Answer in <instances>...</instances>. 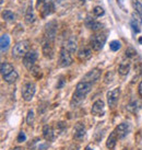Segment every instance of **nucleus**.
I'll use <instances>...</instances> for the list:
<instances>
[{
  "mask_svg": "<svg viewBox=\"0 0 142 150\" xmlns=\"http://www.w3.org/2000/svg\"><path fill=\"white\" fill-rule=\"evenodd\" d=\"M139 44H142V38H139Z\"/></svg>",
  "mask_w": 142,
  "mask_h": 150,
  "instance_id": "nucleus-42",
  "label": "nucleus"
},
{
  "mask_svg": "<svg viewBox=\"0 0 142 150\" xmlns=\"http://www.w3.org/2000/svg\"><path fill=\"white\" fill-rule=\"evenodd\" d=\"M104 13H105V10L102 8V7H100V6H96L95 8L93 9V14H94V17H96V18L102 17Z\"/></svg>",
  "mask_w": 142,
  "mask_h": 150,
  "instance_id": "nucleus-29",
  "label": "nucleus"
},
{
  "mask_svg": "<svg viewBox=\"0 0 142 150\" xmlns=\"http://www.w3.org/2000/svg\"><path fill=\"white\" fill-rule=\"evenodd\" d=\"M38 58V54L36 50H29L26 55L23 57V65H24L29 70H31L34 66H35V63Z\"/></svg>",
  "mask_w": 142,
  "mask_h": 150,
  "instance_id": "nucleus-3",
  "label": "nucleus"
},
{
  "mask_svg": "<svg viewBox=\"0 0 142 150\" xmlns=\"http://www.w3.org/2000/svg\"><path fill=\"white\" fill-rule=\"evenodd\" d=\"M130 25H131V28L134 30L136 33H139L140 32V26H141V23H139L137 20H134V18L130 20Z\"/></svg>",
  "mask_w": 142,
  "mask_h": 150,
  "instance_id": "nucleus-26",
  "label": "nucleus"
},
{
  "mask_svg": "<svg viewBox=\"0 0 142 150\" xmlns=\"http://www.w3.org/2000/svg\"><path fill=\"white\" fill-rule=\"evenodd\" d=\"M17 140H18V142H23L26 140V135H25V133L23 130H21V132L19 133V136H18Z\"/></svg>",
  "mask_w": 142,
  "mask_h": 150,
  "instance_id": "nucleus-35",
  "label": "nucleus"
},
{
  "mask_svg": "<svg viewBox=\"0 0 142 150\" xmlns=\"http://www.w3.org/2000/svg\"><path fill=\"white\" fill-rule=\"evenodd\" d=\"M86 135V132H85V127L82 123H78L75 124V134H73V138L77 139V140H82Z\"/></svg>",
  "mask_w": 142,
  "mask_h": 150,
  "instance_id": "nucleus-12",
  "label": "nucleus"
},
{
  "mask_svg": "<svg viewBox=\"0 0 142 150\" xmlns=\"http://www.w3.org/2000/svg\"><path fill=\"white\" fill-rule=\"evenodd\" d=\"M34 122V112L32 110H30L27 112V115H26V123L27 125H32Z\"/></svg>",
  "mask_w": 142,
  "mask_h": 150,
  "instance_id": "nucleus-31",
  "label": "nucleus"
},
{
  "mask_svg": "<svg viewBox=\"0 0 142 150\" xmlns=\"http://www.w3.org/2000/svg\"><path fill=\"white\" fill-rule=\"evenodd\" d=\"M113 78H114V72L113 71H108L104 77L105 83H109V82H112V81H113Z\"/></svg>",
  "mask_w": 142,
  "mask_h": 150,
  "instance_id": "nucleus-34",
  "label": "nucleus"
},
{
  "mask_svg": "<svg viewBox=\"0 0 142 150\" xmlns=\"http://www.w3.org/2000/svg\"><path fill=\"white\" fill-rule=\"evenodd\" d=\"M129 71H130V62L129 60H122L120 63V65H119L118 72L121 76H126L129 74Z\"/></svg>",
  "mask_w": 142,
  "mask_h": 150,
  "instance_id": "nucleus-19",
  "label": "nucleus"
},
{
  "mask_svg": "<svg viewBox=\"0 0 142 150\" xmlns=\"http://www.w3.org/2000/svg\"><path fill=\"white\" fill-rule=\"evenodd\" d=\"M9 46H10V38L8 34H2L1 38H0V48H1V53L4 54L8 50Z\"/></svg>",
  "mask_w": 142,
  "mask_h": 150,
  "instance_id": "nucleus-17",
  "label": "nucleus"
},
{
  "mask_svg": "<svg viewBox=\"0 0 142 150\" xmlns=\"http://www.w3.org/2000/svg\"><path fill=\"white\" fill-rule=\"evenodd\" d=\"M68 150H79V146L78 145H71Z\"/></svg>",
  "mask_w": 142,
  "mask_h": 150,
  "instance_id": "nucleus-38",
  "label": "nucleus"
},
{
  "mask_svg": "<svg viewBox=\"0 0 142 150\" xmlns=\"http://www.w3.org/2000/svg\"><path fill=\"white\" fill-rule=\"evenodd\" d=\"M12 150H22L21 147H15V148H13Z\"/></svg>",
  "mask_w": 142,
  "mask_h": 150,
  "instance_id": "nucleus-40",
  "label": "nucleus"
},
{
  "mask_svg": "<svg viewBox=\"0 0 142 150\" xmlns=\"http://www.w3.org/2000/svg\"><path fill=\"white\" fill-rule=\"evenodd\" d=\"M136 55H137V52H136L132 47H128V48L126 50V56H127L128 58H134V57H136Z\"/></svg>",
  "mask_w": 142,
  "mask_h": 150,
  "instance_id": "nucleus-32",
  "label": "nucleus"
},
{
  "mask_svg": "<svg viewBox=\"0 0 142 150\" xmlns=\"http://www.w3.org/2000/svg\"><path fill=\"white\" fill-rule=\"evenodd\" d=\"M127 108L129 110L130 112L134 113V112H137V111H138V104H137V102H136V101H134V102H131V103L128 104Z\"/></svg>",
  "mask_w": 142,
  "mask_h": 150,
  "instance_id": "nucleus-33",
  "label": "nucleus"
},
{
  "mask_svg": "<svg viewBox=\"0 0 142 150\" xmlns=\"http://www.w3.org/2000/svg\"><path fill=\"white\" fill-rule=\"evenodd\" d=\"M25 21H26V23H29V24H31V23H33L35 21V16H34L33 9H32L31 4H30L29 9H27V12L25 14Z\"/></svg>",
  "mask_w": 142,
  "mask_h": 150,
  "instance_id": "nucleus-24",
  "label": "nucleus"
},
{
  "mask_svg": "<svg viewBox=\"0 0 142 150\" xmlns=\"http://www.w3.org/2000/svg\"><path fill=\"white\" fill-rule=\"evenodd\" d=\"M30 43L29 41H21V42L17 43L14 47L12 48V56L14 58H21L24 57L26 53L29 52Z\"/></svg>",
  "mask_w": 142,
  "mask_h": 150,
  "instance_id": "nucleus-2",
  "label": "nucleus"
},
{
  "mask_svg": "<svg viewBox=\"0 0 142 150\" xmlns=\"http://www.w3.org/2000/svg\"><path fill=\"white\" fill-rule=\"evenodd\" d=\"M35 92H36V87L34 83H26L22 90V96L26 102H30L32 101V99L35 96Z\"/></svg>",
  "mask_w": 142,
  "mask_h": 150,
  "instance_id": "nucleus-7",
  "label": "nucleus"
},
{
  "mask_svg": "<svg viewBox=\"0 0 142 150\" xmlns=\"http://www.w3.org/2000/svg\"><path fill=\"white\" fill-rule=\"evenodd\" d=\"M42 7L39 9V11L42 12V16L43 17H46V16H49L50 13H53L54 11V2H53V0H43L42 1ZM39 4V6H41ZM38 6V7H39Z\"/></svg>",
  "mask_w": 142,
  "mask_h": 150,
  "instance_id": "nucleus-9",
  "label": "nucleus"
},
{
  "mask_svg": "<svg viewBox=\"0 0 142 150\" xmlns=\"http://www.w3.org/2000/svg\"><path fill=\"white\" fill-rule=\"evenodd\" d=\"M124 150H128V149H124Z\"/></svg>",
  "mask_w": 142,
  "mask_h": 150,
  "instance_id": "nucleus-43",
  "label": "nucleus"
},
{
  "mask_svg": "<svg viewBox=\"0 0 142 150\" xmlns=\"http://www.w3.org/2000/svg\"><path fill=\"white\" fill-rule=\"evenodd\" d=\"M43 136L44 138L48 140V142H51V140H54L55 138V134H54V129L53 127L49 125H45L43 127Z\"/></svg>",
  "mask_w": 142,
  "mask_h": 150,
  "instance_id": "nucleus-18",
  "label": "nucleus"
},
{
  "mask_svg": "<svg viewBox=\"0 0 142 150\" xmlns=\"http://www.w3.org/2000/svg\"><path fill=\"white\" fill-rule=\"evenodd\" d=\"M30 71H31V74H32L35 78H37V79H39V78L42 77V71H41V68L38 66H34Z\"/></svg>",
  "mask_w": 142,
  "mask_h": 150,
  "instance_id": "nucleus-27",
  "label": "nucleus"
},
{
  "mask_svg": "<svg viewBox=\"0 0 142 150\" xmlns=\"http://www.w3.org/2000/svg\"><path fill=\"white\" fill-rule=\"evenodd\" d=\"M119 96H120V89L119 88H115L114 90L107 92V104L110 108H114L118 103L119 100Z\"/></svg>",
  "mask_w": 142,
  "mask_h": 150,
  "instance_id": "nucleus-6",
  "label": "nucleus"
},
{
  "mask_svg": "<svg viewBox=\"0 0 142 150\" xmlns=\"http://www.w3.org/2000/svg\"><path fill=\"white\" fill-rule=\"evenodd\" d=\"M104 102L102 100H96L93 103L92 106V114L95 116H102L104 115Z\"/></svg>",
  "mask_w": 142,
  "mask_h": 150,
  "instance_id": "nucleus-13",
  "label": "nucleus"
},
{
  "mask_svg": "<svg viewBox=\"0 0 142 150\" xmlns=\"http://www.w3.org/2000/svg\"><path fill=\"white\" fill-rule=\"evenodd\" d=\"M2 19L6 21H13L15 19V16L10 10H4V11H2Z\"/></svg>",
  "mask_w": 142,
  "mask_h": 150,
  "instance_id": "nucleus-25",
  "label": "nucleus"
},
{
  "mask_svg": "<svg viewBox=\"0 0 142 150\" xmlns=\"http://www.w3.org/2000/svg\"><path fill=\"white\" fill-rule=\"evenodd\" d=\"M53 42L51 40H48V38H45L44 42H43V54L46 58H53L54 57V45H53Z\"/></svg>",
  "mask_w": 142,
  "mask_h": 150,
  "instance_id": "nucleus-8",
  "label": "nucleus"
},
{
  "mask_svg": "<svg viewBox=\"0 0 142 150\" xmlns=\"http://www.w3.org/2000/svg\"><path fill=\"white\" fill-rule=\"evenodd\" d=\"M92 90V83L91 82H86V81H80L79 83L75 87V91L73 94V100H77V103H79L81 101L85 99V96H88Z\"/></svg>",
  "mask_w": 142,
  "mask_h": 150,
  "instance_id": "nucleus-1",
  "label": "nucleus"
},
{
  "mask_svg": "<svg viewBox=\"0 0 142 150\" xmlns=\"http://www.w3.org/2000/svg\"><path fill=\"white\" fill-rule=\"evenodd\" d=\"M115 132L117 134L118 138H119V139H122V138H125L126 136L130 133V125L128 123H121V124L116 126Z\"/></svg>",
  "mask_w": 142,
  "mask_h": 150,
  "instance_id": "nucleus-11",
  "label": "nucleus"
},
{
  "mask_svg": "<svg viewBox=\"0 0 142 150\" xmlns=\"http://www.w3.org/2000/svg\"><path fill=\"white\" fill-rule=\"evenodd\" d=\"M47 147H48L47 146V144H45V145H39L37 148H38V150H44V149H46Z\"/></svg>",
  "mask_w": 142,
  "mask_h": 150,
  "instance_id": "nucleus-39",
  "label": "nucleus"
},
{
  "mask_svg": "<svg viewBox=\"0 0 142 150\" xmlns=\"http://www.w3.org/2000/svg\"><path fill=\"white\" fill-rule=\"evenodd\" d=\"M0 70H1V75L6 76V75H8L9 72H11L12 70H14V68H13V66L10 63H8V62H4V63H1Z\"/></svg>",
  "mask_w": 142,
  "mask_h": 150,
  "instance_id": "nucleus-23",
  "label": "nucleus"
},
{
  "mask_svg": "<svg viewBox=\"0 0 142 150\" xmlns=\"http://www.w3.org/2000/svg\"><path fill=\"white\" fill-rule=\"evenodd\" d=\"M132 6H134V10L142 16V4L139 0H132Z\"/></svg>",
  "mask_w": 142,
  "mask_h": 150,
  "instance_id": "nucleus-30",
  "label": "nucleus"
},
{
  "mask_svg": "<svg viewBox=\"0 0 142 150\" xmlns=\"http://www.w3.org/2000/svg\"><path fill=\"white\" fill-rule=\"evenodd\" d=\"M106 40H107V36L105 34H96L91 38V47L94 50L98 52L104 47Z\"/></svg>",
  "mask_w": 142,
  "mask_h": 150,
  "instance_id": "nucleus-4",
  "label": "nucleus"
},
{
  "mask_svg": "<svg viewBox=\"0 0 142 150\" xmlns=\"http://www.w3.org/2000/svg\"><path fill=\"white\" fill-rule=\"evenodd\" d=\"M85 150H93V149L90 146H88V147H85Z\"/></svg>",
  "mask_w": 142,
  "mask_h": 150,
  "instance_id": "nucleus-41",
  "label": "nucleus"
},
{
  "mask_svg": "<svg viewBox=\"0 0 142 150\" xmlns=\"http://www.w3.org/2000/svg\"><path fill=\"white\" fill-rule=\"evenodd\" d=\"M56 30H57V26H56V22H50L46 25V31H45V38H48V40H51L54 41L55 35H56Z\"/></svg>",
  "mask_w": 142,
  "mask_h": 150,
  "instance_id": "nucleus-14",
  "label": "nucleus"
},
{
  "mask_svg": "<svg viewBox=\"0 0 142 150\" xmlns=\"http://www.w3.org/2000/svg\"><path fill=\"white\" fill-rule=\"evenodd\" d=\"M121 47V43L119 41H112L110 44H109V48L113 52H117V50H120Z\"/></svg>",
  "mask_w": 142,
  "mask_h": 150,
  "instance_id": "nucleus-28",
  "label": "nucleus"
},
{
  "mask_svg": "<svg viewBox=\"0 0 142 150\" xmlns=\"http://www.w3.org/2000/svg\"><path fill=\"white\" fill-rule=\"evenodd\" d=\"M117 139H118V136L116 132L114 130L113 133H110V135L108 136L107 138V140H106V147L108 148V149L113 150L115 147H116V144H117Z\"/></svg>",
  "mask_w": 142,
  "mask_h": 150,
  "instance_id": "nucleus-16",
  "label": "nucleus"
},
{
  "mask_svg": "<svg viewBox=\"0 0 142 150\" xmlns=\"http://www.w3.org/2000/svg\"><path fill=\"white\" fill-rule=\"evenodd\" d=\"M101 75H102V71L100 69H97V68H94L92 70H90L88 74H85L83 77V81H86V82H95L97 80L100 79Z\"/></svg>",
  "mask_w": 142,
  "mask_h": 150,
  "instance_id": "nucleus-10",
  "label": "nucleus"
},
{
  "mask_svg": "<svg viewBox=\"0 0 142 150\" xmlns=\"http://www.w3.org/2000/svg\"><path fill=\"white\" fill-rule=\"evenodd\" d=\"M63 84H65V80H63V79H60V82H59V83L57 84V88H58V89H61V88L63 87Z\"/></svg>",
  "mask_w": 142,
  "mask_h": 150,
  "instance_id": "nucleus-37",
  "label": "nucleus"
},
{
  "mask_svg": "<svg viewBox=\"0 0 142 150\" xmlns=\"http://www.w3.org/2000/svg\"><path fill=\"white\" fill-rule=\"evenodd\" d=\"M65 48L67 50H69L70 53H75V52H77V41H75L73 38H70L67 42H66Z\"/></svg>",
  "mask_w": 142,
  "mask_h": 150,
  "instance_id": "nucleus-22",
  "label": "nucleus"
},
{
  "mask_svg": "<svg viewBox=\"0 0 142 150\" xmlns=\"http://www.w3.org/2000/svg\"><path fill=\"white\" fill-rule=\"evenodd\" d=\"M138 93H139V96L142 98V81L139 83V87H138Z\"/></svg>",
  "mask_w": 142,
  "mask_h": 150,
  "instance_id": "nucleus-36",
  "label": "nucleus"
},
{
  "mask_svg": "<svg viewBox=\"0 0 142 150\" xmlns=\"http://www.w3.org/2000/svg\"><path fill=\"white\" fill-rule=\"evenodd\" d=\"M92 57V50L88 48V47H83L79 50L78 53V58L81 60V62H86L89 59Z\"/></svg>",
  "mask_w": 142,
  "mask_h": 150,
  "instance_id": "nucleus-15",
  "label": "nucleus"
},
{
  "mask_svg": "<svg viewBox=\"0 0 142 150\" xmlns=\"http://www.w3.org/2000/svg\"><path fill=\"white\" fill-rule=\"evenodd\" d=\"M2 78H4V81L8 82V83H14L18 80V78H19V74H18L15 70H12L11 72H9L8 75L2 76Z\"/></svg>",
  "mask_w": 142,
  "mask_h": 150,
  "instance_id": "nucleus-20",
  "label": "nucleus"
},
{
  "mask_svg": "<svg viewBox=\"0 0 142 150\" xmlns=\"http://www.w3.org/2000/svg\"><path fill=\"white\" fill-rule=\"evenodd\" d=\"M85 24H86V26H88L89 29L93 30V31H97V30H100L103 25L101 24L100 22L95 21L94 19H90V18H88L86 19V21H85Z\"/></svg>",
  "mask_w": 142,
  "mask_h": 150,
  "instance_id": "nucleus-21",
  "label": "nucleus"
},
{
  "mask_svg": "<svg viewBox=\"0 0 142 150\" xmlns=\"http://www.w3.org/2000/svg\"><path fill=\"white\" fill-rule=\"evenodd\" d=\"M72 64V57H71V53L67 50L65 47L61 48L60 53H59V59L58 65L60 67H68Z\"/></svg>",
  "mask_w": 142,
  "mask_h": 150,
  "instance_id": "nucleus-5",
  "label": "nucleus"
}]
</instances>
